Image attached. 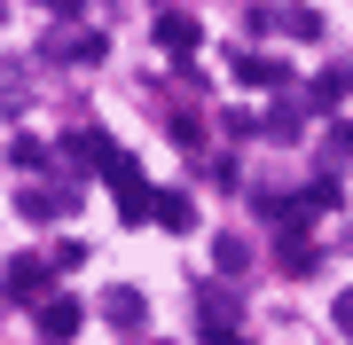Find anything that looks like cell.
Here are the masks:
<instances>
[{
    "mask_svg": "<svg viewBox=\"0 0 353 345\" xmlns=\"http://www.w3.org/2000/svg\"><path fill=\"white\" fill-rule=\"evenodd\" d=\"M196 39H204V32H196V16H157V48H173V55H189Z\"/></svg>",
    "mask_w": 353,
    "mask_h": 345,
    "instance_id": "obj_3",
    "label": "cell"
},
{
    "mask_svg": "<svg viewBox=\"0 0 353 345\" xmlns=\"http://www.w3.org/2000/svg\"><path fill=\"white\" fill-rule=\"evenodd\" d=\"M212 259H220V275H243V259H252V251H243V236H220Z\"/></svg>",
    "mask_w": 353,
    "mask_h": 345,
    "instance_id": "obj_10",
    "label": "cell"
},
{
    "mask_svg": "<svg viewBox=\"0 0 353 345\" xmlns=\"http://www.w3.org/2000/svg\"><path fill=\"white\" fill-rule=\"evenodd\" d=\"M283 267L290 275H314V243H306V236H283Z\"/></svg>",
    "mask_w": 353,
    "mask_h": 345,
    "instance_id": "obj_8",
    "label": "cell"
},
{
    "mask_svg": "<svg viewBox=\"0 0 353 345\" xmlns=\"http://www.w3.org/2000/svg\"><path fill=\"white\" fill-rule=\"evenodd\" d=\"M110 180H118V212H126V220H150V212H157V196L141 189V173L126 165V157H118V165H110Z\"/></svg>",
    "mask_w": 353,
    "mask_h": 345,
    "instance_id": "obj_1",
    "label": "cell"
},
{
    "mask_svg": "<svg viewBox=\"0 0 353 345\" xmlns=\"http://www.w3.org/2000/svg\"><path fill=\"white\" fill-rule=\"evenodd\" d=\"M102 314H110V330H126V337H141V322H150L141 291H110V298H102Z\"/></svg>",
    "mask_w": 353,
    "mask_h": 345,
    "instance_id": "obj_2",
    "label": "cell"
},
{
    "mask_svg": "<svg viewBox=\"0 0 353 345\" xmlns=\"http://www.w3.org/2000/svg\"><path fill=\"white\" fill-rule=\"evenodd\" d=\"M48 267H55V259H16V267H8V298H39Z\"/></svg>",
    "mask_w": 353,
    "mask_h": 345,
    "instance_id": "obj_5",
    "label": "cell"
},
{
    "mask_svg": "<svg viewBox=\"0 0 353 345\" xmlns=\"http://www.w3.org/2000/svg\"><path fill=\"white\" fill-rule=\"evenodd\" d=\"M157 220H165V228H196V205H189V196H157Z\"/></svg>",
    "mask_w": 353,
    "mask_h": 345,
    "instance_id": "obj_9",
    "label": "cell"
},
{
    "mask_svg": "<svg viewBox=\"0 0 353 345\" xmlns=\"http://www.w3.org/2000/svg\"><path fill=\"white\" fill-rule=\"evenodd\" d=\"M63 205H71V189H55V196H48V189H24V196H16L24 220H48V212H63Z\"/></svg>",
    "mask_w": 353,
    "mask_h": 345,
    "instance_id": "obj_7",
    "label": "cell"
},
{
    "mask_svg": "<svg viewBox=\"0 0 353 345\" xmlns=\"http://www.w3.org/2000/svg\"><path fill=\"white\" fill-rule=\"evenodd\" d=\"M39 330H48L55 345H63V337L79 330V306H71V298H39Z\"/></svg>",
    "mask_w": 353,
    "mask_h": 345,
    "instance_id": "obj_4",
    "label": "cell"
},
{
    "mask_svg": "<svg viewBox=\"0 0 353 345\" xmlns=\"http://www.w3.org/2000/svg\"><path fill=\"white\" fill-rule=\"evenodd\" d=\"M236 79L243 87H283V63L275 55H236Z\"/></svg>",
    "mask_w": 353,
    "mask_h": 345,
    "instance_id": "obj_6",
    "label": "cell"
},
{
    "mask_svg": "<svg viewBox=\"0 0 353 345\" xmlns=\"http://www.w3.org/2000/svg\"><path fill=\"white\" fill-rule=\"evenodd\" d=\"M338 330H345V337H353V291H345V298H338Z\"/></svg>",
    "mask_w": 353,
    "mask_h": 345,
    "instance_id": "obj_11",
    "label": "cell"
}]
</instances>
